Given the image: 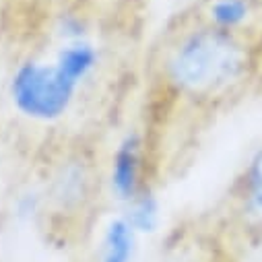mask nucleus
Instances as JSON below:
<instances>
[{"instance_id":"obj_12","label":"nucleus","mask_w":262,"mask_h":262,"mask_svg":"<svg viewBox=\"0 0 262 262\" xmlns=\"http://www.w3.org/2000/svg\"><path fill=\"white\" fill-rule=\"evenodd\" d=\"M256 246L262 252V223H258V239H256Z\"/></svg>"},{"instance_id":"obj_3","label":"nucleus","mask_w":262,"mask_h":262,"mask_svg":"<svg viewBox=\"0 0 262 262\" xmlns=\"http://www.w3.org/2000/svg\"><path fill=\"white\" fill-rule=\"evenodd\" d=\"M105 182L112 199L122 207L151 186V155L145 133L128 130L116 143L110 155Z\"/></svg>"},{"instance_id":"obj_6","label":"nucleus","mask_w":262,"mask_h":262,"mask_svg":"<svg viewBox=\"0 0 262 262\" xmlns=\"http://www.w3.org/2000/svg\"><path fill=\"white\" fill-rule=\"evenodd\" d=\"M258 7L254 0H203L199 21L219 31L246 35L256 21Z\"/></svg>"},{"instance_id":"obj_11","label":"nucleus","mask_w":262,"mask_h":262,"mask_svg":"<svg viewBox=\"0 0 262 262\" xmlns=\"http://www.w3.org/2000/svg\"><path fill=\"white\" fill-rule=\"evenodd\" d=\"M48 209V199L46 192L37 188H27L17 194V199L13 201V215L21 223H33L43 211Z\"/></svg>"},{"instance_id":"obj_4","label":"nucleus","mask_w":262,"mask_h":262,"mask_svg":"<svg viewBox=\"0 0 262 262\" xmlns=\"http://www.w3.org/2000/svg\"><path fill=\"white\" fill-rule=\"evenodd\" d=\"M97 190L95 163L83 153L73 151L56 163L48 178L46 199L62 215H75L89 207Z\"/></svg>"},{"instance_id":"obj_8","label":"nucleus","mask_w":262,"mask_h":262,"mask_svg":"<svg viewBox=\"0 0 262 262\" xmlns=\"http://www.w3.org/2000/svg\"><path fill=\"white\" fill-rule=\"evenodd\" d=\"M139 237L141 235L133 229L124 215L110 219L101 233L97 262H133L137 256Z\"/></svg>"},{"instance_id":"obj_13","label":"nucleus","mask_w":262,"mask_h":262,"mask_svg":"<svg viewBox=\"0 0 262 262\" xmlns=\"http://www.w3.org/2000/svg\"><path fill=\"white\" fill-rule=\"evenodd\" d=\"M254 3H258V5H262V0H254Z\"/></svg>"},{"instance_id":"obj_9","label":"nucleus","mask_w":262,"mask_h":262,"mask_svg":"<svg viewBox=\"0 0 262 262\" xmlns=\"http://www.w3.org/2000/svg\"><path fill=\"white\" fill-rule=\"evenodd\" d=\"M126 221L133 225V229L139 235H151L159 229L161 225V201L157 196V190L153 188V184L149 188H145L137 199H133L126 207L124 213Z\"/></svg>"},{"instance_id":"obj_10","label":"nucleus","mask_w":262,"mask_h":262,"mask_svg":"<svg viewBox=\"0 0 262 262\" xmlns=\"http://www.w3.org/2000/svg\"><path fill=\"white\" fill-rule=\"evenodd\" d=\"M52 31L60 39V43L89 39L91 37V19L79 9H64L56 15Z\"/></svg>"},{"instance_id":"obj_7","label":"nucleus","mask_w":262,"mask_h":262,"mask_svg":"<svg viewBox=\"0 0 262 262\" xmlns=\"http://www.w3.org/2000/svg\"><path fill=\"white\" fill-rule=\"evenodd\" d=\"M233 199L246 219L262 223V147L246 161L233 186Z\"/></svg>"},{"instance_id":"obj_1","label":"nucleus","mask_w":262,"mask_h":262,"mask_svg":"<svg viewBox=\"0 0 262 262\" xmlns=\"http://www.w3.org/2000/svg\"><path fill=\"white\" fill-rule=\"evenodd\" d=\"M256 69L246 35L219 31L203 21L184 29L165 50L163 83L178 97L213 101L239 89Z\"/></svg>"},{"instance_id":"obj_5","label":"nucleus","mask_w":262,"mask_h":262,"mask_svg":"<svg viewBox=\"0 0 262 262\" xmlns=\"http://www.w3.org/2000/svg\"><path fill=\"white\" fill-rule=\"evenodd\" d=\"M52 62L75 87L83 91V87L95 79L101 67V48L91 37L67 41L56 48Z\"/></svg>"},{"instance_id":"obj_2","label":"nucleus","mask_w":262,"mask_h":262,"mask_svg":"<svg viewBox=\"0 0 262 262\" xmlns=\"http://www.w3.org/2000/svg\"><path fill=\"white\" fill-rule=\"evenodd\" d=\"M81 89L64 77L52 60L25 58L13 69L7 95L13 110L31 122L56 124L67 118L79 99Z\"/></svg>"}]
</instances>
